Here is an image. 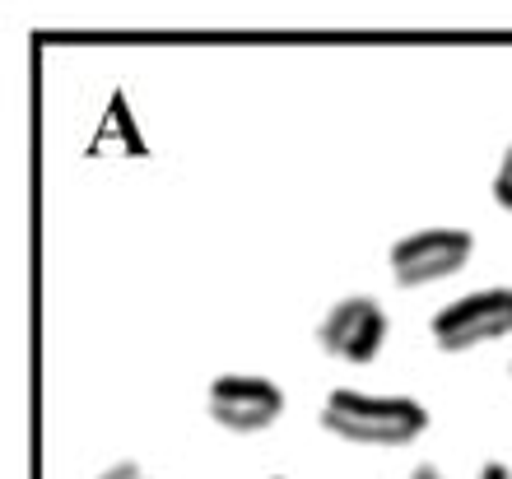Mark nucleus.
Returning <instances> with one entry per match:
<instances>
[{"label":"nucleus","instance_id":"f03ea898","mask_svg":"<svg viewBox=\"0 0 512 479\" xmlns=\"http://www.w3.org/2000/svg\"><path fill=\"white\" fill-rule=\"evenodd\" d=\"M429 335L443 354H466V349L508 340L512 335V284L475 289L466 298H457V303H447L429 321Z\"/></svg>","mask_w":512,"mask_h":479},{"label":"nucleus","instance_id":"423d86ee","mask_svg":"<svg viewBox=\"0 0 512 479\" xmlns=\"http://www.w3.org/2000/svg\"><path fill=\"white\" fill-rule=\"evenodd\" d=\"M494 200H499L503 210H512V145L503 149L499 173H494Z\"/></svg>","mask_w":512,"mask_h":479},{"label":"nucleus","instance_id":"20e7f679","mask_svg":"<svg viewBox=\"0 0 512 479\" xmlns=\"http://www.w3.org/2000/svg\"><path fill=\"white\" fill-rule=\"evenodd\" d=\"M387 335H391L387 307H382L373 293H350V298H340V303L322 317L317 345H322L331 359L364 368V363H373L382 354Z\"/></svg>","mask_w":512,"mask_h":479},{"label":"nucleus","instance_id":"9b49d317","mask_svg":"<svg viewBox=\"0 0 512 479\" xmlns=\"http://www.w3.org/2000/svg\"><path fill=\"white\" fill-rule=\"evenodd\" d=\"M508 373H512V368H508Z\"/></svg>","mask_w":512,"mask_h":479},{"label":"nucleus","instance_id":"39448f33","mask_svg":"<svg viewBox=\"0 0 512 479\" xmlns=\"http://www.w3.org/2000/svg\"><path fill=\"white\" fill-rule=\"evenodd\" d=\"M205 410L219 428L229 433H266L284 414V391L280 382L256 373H224L205 391Z\"/></svg>","mask_w":512,"mask_h":479},{"label":"nucleus","instance_id":"7ed1b4c3","mask_svg":"<svg viewBox=\"0 0 512 479\" xmlns=\"http://www.w3.org/2000/svg\"><path fill=\"white\" fill-rule=\"evenodd\" d=\"M475 252L471 228H419L410 238L391 247V280L401 289H424V284L452 280L457 270H466Z\"/></svg>","mask_w":512,"mask_h":479},{"label":"nucleus","instance_id":"0eeeda50","mask_svg":"<svg viewBox=\"0 0 512 479\" xmlns=\"http://www.w3.org/2000/svg\"><path fill=\"white\" fill-rule=\"evenodd\" d=\"M98 479H154V475H149L140 461H117V466H108Z\"/></svg>","mask_w":512,"mask_h":479},{"label":"nucleus","instance_id":"6e6552de","mask_svg":"<svg viewBox=\"0 0 512 479\" xmlns=\"http://www.w3.org/2000/svg\"><path fill=\"white\" fill-rule=\"evenodd\" d=\"M480 479H512V466L508 461H489V466L480 470Z\"/></svg>","mask_w":512,"mask_h":479},{"label":"nucleus","instance_id":"f257e3e1","mask_svg":"<svg viewBox=\"0 0 512 479\" xmlns=\"http://www.w3.org/2000/svg\"><path fill=\"white\" fill-rule=\"evenodd\" d=\"M322 428L354 447H410L429 428V410L415 396H373L340 386L322 405Z\"/></svg>","mask_w":512,"mask_h":479},{"label":"nucleus","instance_id":"1a4fd4ad","mask_svg":"<svg viewBox=\"0 0 512 479\" xmlns=\"http://www.w3.org/2000/svg\"><path fill=\"white\" fill-rule=\"evenodd\" d=\"M410 479H447V475H443V470H438V466H429V461H424V466H415V470H410Z\"/></svg>","mask_w":512,"mask_h":479},{"label":"nucleus","instance_id":"9d476101","mask_svg":"<svg viewBox=\"0 0 512 479\" xmlns=\"http://www.w3.org/2000/svg\"><path fill=\"white\" fill-rule=\"evenodd\" d=\"M270 479H284V475H270Z\"/></svg>","mask_w":512,"mask_h":479}]
</instances>
